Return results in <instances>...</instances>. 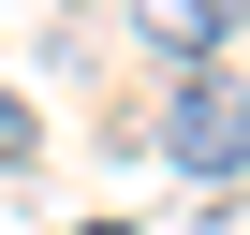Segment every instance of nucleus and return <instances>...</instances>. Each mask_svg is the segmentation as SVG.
I'll list each match as a JSON object with an SVG mask.
<instances>
[{"label":"nucleus","mask_w":250,"mask_h":235,"mask_svg":"<svg viewBox=\"0 0 250 235\" xmlns=\"http://www.w3.org/2000/svg\"><path fill=\"white\" fill-rule=\"evenodd\" d=\"M162 162H177V176H206V191L250 162V88H235L221 59H191V74H177V103H162Z\"/></svg>","instance_id":"1"},{"label":"nucleus","mask_w":250,"mask_h":235,"mask_svg":"<svg viewBox=\"0 0 250 235\" xmlns=\"http://www.w3.org/2000/svg\"><path fill=\"white\" fill-rule=\"evenodd\" d=\"M235 15H250V0H133V44L191 74V59H221V44H235Z\"/></svg>","instance_id":"2"},{"label":"nucleus","mask_w":250,"mask_h":235,"mask_svg":"<svg viewBox=\"0 0 250 235\" xmlns=\"http://www.w3.org/2000/svg\"><path fill=\"white\" fill-rule=\"evenodd\" d=\"M15 162H30V103L0 88V176H15Z\"/></svg>","instance_id":"3"}]
</instances>
